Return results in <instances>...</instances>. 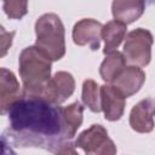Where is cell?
Segmentation results:
<instances>
[{
	"label": "cell",
	"instance_id": "obj_8",
	"mask_svg": "<svg viewBox=\"0 0 155 155\" xmlns=\"http://www.w3.org/2000/svg\"><path fill=\"white\" fill-rule=\"evenodd\" d=\"M155 99L139 101L130 113V126L138 133H149L155 127Z\"/></svg>",
	"mask_w": 155,
	"mask_h": 155
},
{
	"label": "cell",
	"instance_id": "obj_15",
	"mask_svg": "<svg viewBox=\"0 0 155 155\" xmlns=\"http://www.w3.org/2000/svg\"><path fill=\"white\" fill-rule=\"evenodd\" d=\"M82 103L93 113H99L101 108V86L92 80L87 79L82 82V92H81Z\"/></svg>",
	"mask_w": 155,
	"mask_h": 155
},
{
	"label": "cell",
	"instance_id": "obj_10",
	"mask_svg": "<svg viewBox=\"0 0 155 155\" xmlns=\"http://www.w3.org/2000/svg\"><path fill=\"white\" fill-rule=\"evenodd\" d=\"M126 99L125 97L109 84L101 86V108L104 113V117L108 121H117L121 119L125 111Z\"/></svg>",
	"mask_w": 155,
	"mask_h": 155
},
{
	"label": "cell",
	"instance_id": "obj_3",
	"mask_svg": "<svg viewBox=\"0 0 155 155\" xmlns=\"http://www.w3.org/2000/svg\"><path fill=\"white\" fill-rule=\"evenodd\" d=\"M35 46L52 62L59 61L65 54V29L62 19L56 13H45L35 22Z\"/></svg>",
	"mask_w": 155,
	"mask_h": 155
},
{
	"label": "cell",
	"instance_id": "obj_12",
	"mask_svg": "<svg viewBox=\"0 0 155 155\" xmlns=\"http://www.w3.org/2000/svg\"><path fill=\"white\" fill-rule=\"evenodd\" d=\"M145 10L142 0H115L111 2V13L115 21L124 24H131L140 18Z\"/></svg>",
	"mask_w": 155,
	"mask_h": 155
},
{
	"label": "cell",
	"instance_id": "obj_16",
	"mask_svg": "<svg viewBox=\"0 0 155 155\" xmlns=\"http://www.w3.org/2000/svg\"><path fill=\"white\" fill-rule=\"evenodd\" d=\"M63 115L67 128L74 138L78 128L81 126L84 120V107L80 102H74L67 107H63Z\"/></svg>",
	"mask_w": 155,
	"mask_h": 155
},
{
	"label": "cell",
	"instance_id": "obj_6",
	"mask_svg": "<svg viewBox=\"0 0 155 155\" xmlns=\"http://www.w3.org/2000/svg\"><path fill=\"white\" fill-rule=\"evenodd\" d=\"M74 91H75L74 76L68 71L61 70L57 71L50 79L42 97L56 105H61L73 96Z\"/></svg>",
	"mask_w": 155,
	"mask_h": 155
},
{
	"label": "cell",
	"instance_id": "obj_19",
	"mask_svg": "<svg viewBox=\"0 0 155 155\" xmlns=\"http://www.w3.org/2000/svg\"><path fill=\"white\" fill-rule=\"evenodd\" d=\"M76 147L71 143V144H65L62 148H59L54 155H79V153L75 149Z\"/></svg>",
	"mask_w": 155,
	"mask_h": 155
},
{
	"label": "cell",
	"instance_id": "obj_17",
	"mask_svg": "<svg viewBox=\"0 0 155 155\" xmlns=\"http://www.w3.org/2000/svg\"><path fill=\"white\" fill-rule=\"evenodd\" d=\"M4 12L13 19H21L28 12L27 1H5L2 4Z\"/></svg>",
	"mask_w": 155,
	"mask_h": 155
},
{
	"label": "cell",
	"instance_id": "obj_2",
	"mask_svg": "<svg viewBox=\"0 0 155 155\" xmlns=\"http://www.w3.org/2000/svg\"><path fill=\"white\" fill-rule=\"evenodd\" d=\"M18 70L23 84V94L42 97L52 78V61L35 45L28 46L19 54Z\"/></svg>",
	"mask_w": 155,
	"mask_h": 155
},
{
	"label": "cell",
	"instance_id": "obj_1",
	"mask_svg": "<svg viewBox=\"0 0 155 155\" xmlns=\"http://www.w3.org/2000/svg\"><path fill=\"white\" fill-rule=\"evenodd\" d=\"M7 114L10 125L4 136L16 147L56 153L63 145L73 143L64 121L63 107L44 97L22 94Z\"/></svg>",
	"mask_w": 155,
	"mask_h": 155
},
{
	"label": "cell",
	"instance_id": "obj_9",
	"mask_svg": "<svg viewBox=\"0 0 155 155\" xmlns=\"http://www.w3.org/2000/svg\"><path fill=\"white\" fill-rule=\"evenodd\" d=\"M23 90L19 87V82L16 75L6 69H0V113L5 115L10 108L22 97Z\"/></svg>",
	"mask_w": 155,
	"mask_h": 155
},
{
	"label": "cell",
	"instance_id": "obj_20",
	"mask_svg": "<svg viewBox=\"0 0 155 155\" xmlns=\"http://www.w3.org/2000/svg\"><path fill=\"white\" fill-rule=\"evenodd\" d=\"M1 144H2V155H17L8 145H7V139L5 136H1Z\"/></svg>",
	"mask_w": 155,
	"mask_h": 155
},
{
	"label": "cell",
	"instance_id": "obj_7",
	"mask_svg": "<svg viewBox=\"0 0 155 155\" xmlns=\"http://www.w3.org/2000/svg\"><path fill=\"white\" fill-rule=\"evenodd\" d=\"M103 24L93 18H82L73 27V41L78 46L88 45L91 50L96 51L101 46Z\"/></svg>",
	"mask_w": 155,
	"mask_h": 155
},
{
	"label": "cell",
	"instance_id": "obj_13",
	"mask_svg": "<svg viewBox=\"0 0 155 155\" xmlns=\"http://www.w3.org/2000/svg\"><path fill=\"white\" fill-rule=\"evenodd\" d=\"M127 25L119 22V21H109L103 25L102 29V39L104 40V48L103 53L109 54L121 45L122 40L126 38Z\"/></svg>",
	"mask_w": 155,
	"mask_h": 155
},
{
	"label": "cell",
	"instance_id": "obj_5",
	"mask_svg": "<svg viewBox=\"0 0 155 155\" xmlns=\"http://www.w3.org/2000/svg\"><path fill=\"white\" fill-rule=\"evenodd\" d=\"M76 148L85 151L86 155H116V145L109 138L108 131L99 124H93L82 131L74 142Z\"/></svg>",
	"mask_w": 155,
	"mask_h": 155
},
{
	"label": "cell",
	"instance_id": "obj_4",
	"mask_svg": "<svg viewBox=\"0 0 155 155\" xmlns=\"http://www.w3.org/2000/svg\"><path fill=\"white\" fill-rule=\"evenodd\" d=\"M154 44L153 34L144 28H136L127 33L122 53L131 65L147 67L151 61V46Z\"/></svg>",
	"mask_w": 155,
	"mask_h": 155
},
{
	"label": "cell",
	"instance_id": "obj_18",
	"mask_svg": "<svg viewBox=\"0 0 155 155\" xmlns=\"http://www.w3.org/2000/svg\"><path fill=\"white\" fill-rule=\"evenodd\" d=\"M7 34H8V33L4 30V27H1V45H2L1 57H4V56L6 54L7 48L11 46V44H12V39H13V36H15V31H11V34H10V36H8V38H6V36H7Z\"/></svg>",
	"mask_w": 155,
	"mask_h": 155
},
{
	"label": "cell",
	"instance_id": "obj_14",
	"mask_svg": "<svg viewBox=\"0 0 155 155\" xmlns=\"http://www.w3.org/2000/svg\"><path fill=\"white\" fill-rule=\"evenodd\" d=\"M126 58L122 52L114 51L103 59L99 67V75L105 82L113 84L114 80L122 73V70L126 68Z\"/></svg>",
	"mask_w": 155,
	"mask_h": 155
},
{
	"label": "cell",
	"instance_id": "obj_11",
	"mask_svg": "<svg viewBox=\"0 0 155 155\" xmlns=\"http://www.w3.org/2000/svg\"><path fill=\"white\" fill-rule=\"evenodd\" d=\"M145 81V73L136 65L126 67L111 84L125 98L136 94Z\"/></svg>",
	"mask_w": 155,
	"mask_h": 155
}]
</instances>
